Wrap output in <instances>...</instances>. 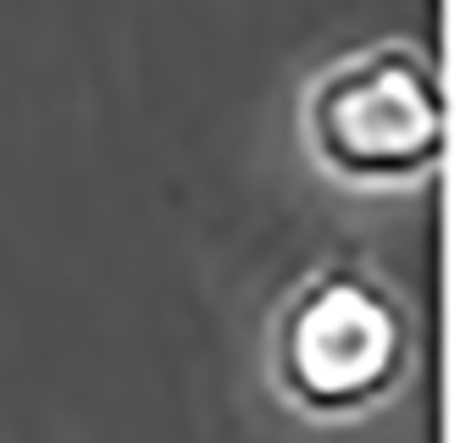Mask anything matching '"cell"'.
Listing matches in <instances>:
<instances>
[{
  "label": "cell",
  "mask_w": 460,
  "mask_h": 443,
  "mask_svg": "<svg viewBox=\"0 0 460 443\" xmlns=\"http://www.w3.org/2000/svg\"><path fill=\"white\" fill-rule=\"evenodd\" d=\"M405 350V305L360 261H322L305 271L272 327V366L283 388L316 411H355L388 394Z\"/></svg>",
  "instance_id": "obj_1"
},
{
  "label": "cell",
  "mask_w": 460,
  "mask_h": 443,
  "mask_svg": "<svg viewBox=\"0 0 460 443\" xmlns=\"http://www.w3.org/2000/svg\"><path fill=\"white\" fill-rule=\"evenodd\" d=\"M322 161L355 178H405L444 150V84L416 40H377L322 66L305 89Z\"/></svg>",
  "instance_id": "obj_2"
}]
</instances>
